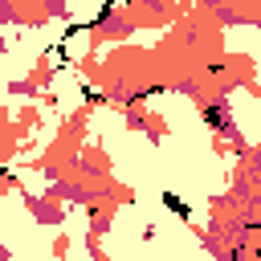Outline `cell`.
<instances>
[{"label": "cell", "mask_w": 261, "mask_h": 261, "mask_svg": "<svg viewBox=\"0 0 261 261\" xmlns=\"http://www.w3.org/2000/svg\"><path fill=\"white\" fill-rule=\"evenodd\" d=\"M204 118H208L212 126H220V130H228V122H224V110H220V106H208V110H204Z\"/></svg>", "instance_id": "cell-1"}, {"label": "cell", "mask_w": 261, "mask_h": 261, "mask_svg": "<svg viewBox=\"0 0 261 261\" xmlns=\"http://www.w3.org/2000/svg\"><path fill=\"white\" fill-rule=\"evenodd\" d=\"M163 200H167V208H171V212H179V216H192V208H188V204H184L179 196H171V192H167Z\"/></svg>", "instance_id": "cell-2"}]
</instances>
